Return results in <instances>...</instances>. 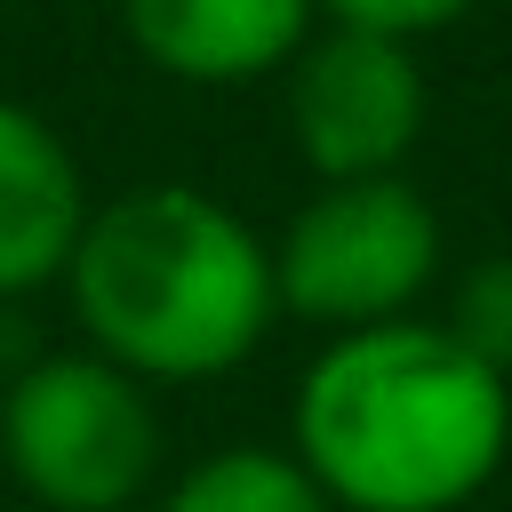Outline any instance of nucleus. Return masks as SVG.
Wrapping results in <instances>:
<instances>
[{
  "mask_svg": "<svg viewBox=\"0 0 512 512\" xmlns=\"http://www.w3.org/2000/svg\"><path fill=\"white\" fill-rule=\"evenodd\" d=\"M512 448V384L440 320L328 336L296 376L288 456L336 512H456Z\"/></svg>",
  "mask_w": 512,
  "mask_h": 512,
  "instance_id": "nucleus-1",
  "label": "nucleus"
},
{
  "mask_svg": "<svg viewBox=\"0 0 512 512\" xmlns=\"http://www.w3.org/2000/svg\"><path fill=\"white\" fill-rule=\"evenodd\" d=\"M64 304L80 344L136 384H208L232 376L280 320L272 240L200 184H136L88 208Z\"/></svg>",
  "mask_w": 512,
  "mask_h": 512,
  "instance_id": "nucleus-2",
  "label": "nucleus"
},
{
  "mask_svg": "<svg viewBox=\"0 0 512 512\" xmlns=\"http://www.w3.org/2000/svg\"><path fill=\"white\" fill-rule=\"evenodd\" d=\"M0 464L32 512H128L160 480L152 384L104 352H40L0 384Z\"/></svg>",
  "mask_w": 512,
  "mask_h": 512,
  "instance_id": "nucleus-3",
  "label": "nucleus"
},
{
  "mask_svg": "<svg viewBox=\"0 0 512 512\" xmlns=\"http://www.w3.org/2000/svg\"><path fill=\"white\" fill-rule=\"evenodd\" d=\"M440 280V216L408 176L320 184L272 240V296L328 336L408 320Z\"/></svg>",
  "mask_w": 512,
  "mask_h": 512,
  "instance_id": "nucleus-4",
  "label": "nucleus"
},
{
  "mask_svg": "<svg viewBox=\"0 0 512 512\" xmlns=\"http://www.w3.org/2000/svg\"><path fill=\"white\" fill-rule=\"evenodd\" d=\"M288 144L320 184L352 176H400V160L424 136V64L416 40L360 32V24H320L288 56Z\"/></svg>",
  "mask_w": 512,
  "mask_h": 512,
  "instance_id": "nucleus-5",
  "label": "nucleus"
},
{
  "mask_svg": "<svg viewBox=\"0 0 512 512\" xmlns=\"http://www.w3.org/2000/svg\"><path fill=\"white\" fill-rule=\"evenodd\" d=\"M128 48L184 88H240L288 72L320 32V0H120Z\"/></svg>",
  "mask_w": 512,
  "mask_h": 512,
  "instance_id": "nucleus-6",
  "label": "nucleus"
},
{
  "mask_svg": "<svg viewBox=\"0 0 512 512\" xmlns=\"http://www.w3.org/2000/svg\"><path fill=\"white\" fill-rule=\"evenodd\" d=\"M88 208L96 200L64 128L32 112L24 96H0V296L56 288L80 248Z\"/></svg>",
  "mask_w": 512,
  "mask_h": 512,
  "instance_id": "nucleus-7",
  "label": "nucleus"
},
{
  "mask_svg": "<svg viewBox=\"0 0 512 512\" xmlns=\"http://www.w3.org/2000/svg\"><path fill=\"white\" fill-rule=\"evenodd\" d=\"M152 512H336L288 448H216L168 480Z\"/></svg>",
  "mask_w": 512,
  "mask_h": 512,
  "instance_id": "nucleus-8",
  "label": "nucleus"
},
{
  "mask_svg": "<svg viewBox=\"0 0 512 512\" xmlns=\"http://www.w3.org/2000/svg\"><path fill=\"white\" fill-rule=\"evenodd\" d=\"M440 328H448L472 360H488V368L512 384V256H480V264L448 288Z\"/></svg>",
  "mask_w": 512,
  "mask_h": 512,
  "instance_id": "nucleus-9",
  "label": "nucleus"
},
{
  "mask_svg": "<svg viewBox=\"0 0 512 512\" xmlns=\"http://www.w3.org/2000/svg\"><path fill=\"white\" fill-rule=\"evenodd\" d=\"M472 0H320L328 24H360V32H392V40H424L440 24H456Z\"/></svg>",
  "mask_w": 512,
  "mask_h": 512,
  "instance_id": "nucleus-10",
  "label": "nucleus"
}]
</instances>
